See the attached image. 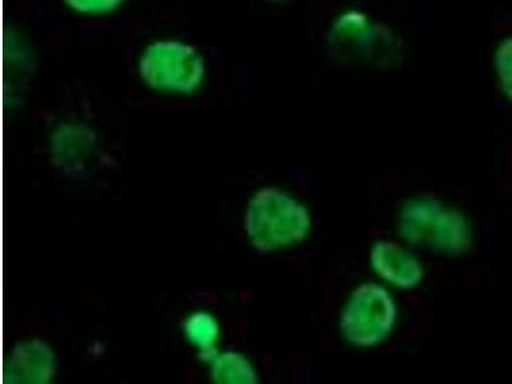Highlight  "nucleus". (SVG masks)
<instances>
[{
  "label": "nucleus",
  "mask_w": 512,
  "mask_h": 384,
  "mask_svg": "<svg viewBox=\"0 0 512 384\" xmlns=\"http://www.w3.org/2000/svg\"><path fill=\"white\" fill-rule=\"evenodd\" d=\"M185 332L192 345L198 346L203 352V358L210 360V355L214 354V344L219 333L217 320L209 314L192 315L186 320Z\"/></svg>",
  "instance_id": "8"
},
{
  "label": "nucleus",
  "mask_w": 512,
  "mask_h": 384,
  "mask_svg": "<svg viewBox=\"0 0 512 384\" xmlns=\"http://www.w3.org/2000/svg\"><path fill=\"white\" fill-rule=\"evenodd\" d=\"M497 70L500 73L502 88L505 93L512 99V40L507 41L498 50L497 54Z\"/></svg>",
  "instance_id": "9"
},
{
  "label": "nucleus",
  "mask_w": 512,
  "mask_h": 384,
  "mask_svg": "<svg viewBox=\"0 0 512 384\" xmlns=\"http://www.w3.org/2000/svg\"><path fill=\"white\" fill-rule=\"evenodd\" d=\"M213 379L217 383H256L258 377L249 361L235 352L221 356L214 361Z\"/></svg>",
  "instance_id": "7"
},
{
  "label": "nucleus",
  "mask_w": 512,
  "mask_h": 384,
  "mask_svg": "<svg viewBox=\"0 0 512 384\" xmlns=\"http://www.w3.org/2000/svg\"><path fill=\"white\" fill-rule=\"evenodd\" d=\"M396 322V304L390 292L376 283L356 288L341 314V333L349 344L373 347L381 344Z\"/></svg>",
  "instance_id": "3"
},
{
  "label": "nucleus",
  "mask_w": 512,
  "mask_h": 384,
  "mask_svg": "<svg viewBox=\"0 0 512 384\" xmlns=\"http://www.w3.org/2000/svg\"><path fill=\"white\" fill-rule=\"evenodd\" d=\"M122 2L123 0H67L73 9L86 13L109 12Z\"/></svg>",
  "instance_id": "10"
},
{
  "label": "nucleus",
  "mask_w": 512,
  "mask_h": 384,
  "mask_svg": "<svg viewBox=\"0 0 512 384\" xmlns=\"http://www.w3.org/2000/svg\"><path fill=\"white\" fill-rule=\"evenodd\" d=\"M9 369L12 383H48L54 376L56 358L49 346L34 340L15 347Z\"/></svg>",
  "instance_id": "6"
},
{
  "label": "nucleus",
  "mask_w": 512,
  "mask_h": 384,
  "mask_svg": "<svg viewBox=\"0 0 512 384\" xmlns=\"http://www.w3.org/2000/svg\"><path fill=\"white\" fill-rule=\"evenodd\" d=\"M312 227L308 209L281 190L265 187L250 200L245 230L260 253L304 241Z\"/></svg>",
  "instance_id": "1"
},
{
  "label": "nucleus",
  "mask_w": 512,
  "mask_h": 384,
  "mask_svg": "<svg viewBox=\"0 0 512 384\" xmlns=\"http://www.w3.org/2000/svg\"><path fill=\"white\" fill-rule=\"evenodd\" d=\"M399 232L411 246L437 254H464L472 245V228L463 214L429 198L402 208Z\"/></svg>",
  "instance_id": "2"
},
{
  "label": "nucleus",
  "mask_w": 512,
  "mask_h": 384,
  "mask_svg": "<svg viewBox=\"0 0 512 384\" xmlns=\"http://www.w3.org/2000/svg\"><path fill=\"white\" fill-rule=\"evenodd\" d=\"M204 61L190 45L159 41L150 45L141 58V77L155 90L191 93L204 77Z\"/></svg>",
  "instance_id": "4"
},
{
  "label": "nucleus",
  "mask_w": 512,
  "mask_h": 384,
  "mask_svg": "<svg viewBox=\"0 0 512 384\" xmlns=\"http://www.w3.org/2000/svg\"><path fill=\"white\" fill-rule=\"evenodd\" d=\"M370 260L378 276L397 288L411 290L424 280L422 264L396 242H377L370 253Z\"/></svg>",
  "instance_id": "5"
}]
</instances>
